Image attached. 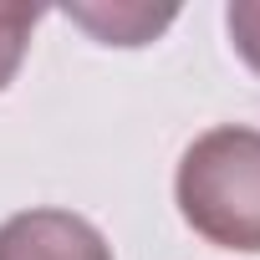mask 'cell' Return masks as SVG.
<instances>
[{"mask_svg": "<svg viewBox=\"0 0 260 260\" xmlns=\"http://www.w3.org/2000/svg\"><path fill=\"white\" fill-rule=\"evenodd\" d=\"M174 199L209 245L260 255V127L219 122L199 133L179 158Z\"/></svg>", "mask_w": 260, "mask_h": 260, "instance_id": "1", "label": "cell"}, {"mask_svg": "<svg viewBox=\"0 0 260 260\" xmlns=\"http://www.w3.org/2000/svg\"><path fill=\"white\" fill-rule=\"evenodd\" d=\"M0 260H112V245L72 209H21L0 224Z\"/></svg>", "mask_w": 260, "mask_h": 260, "instance_id": "2", "label": "cell"}, {"mask_svg": "<svg viewBox=\"0 0 260 260\" xmlns=\"http://www.w3.org/2000/svg\"><path fill=\"white\" fill-rule=\"evenodd\" d=\"M174 16H179L174 6H164V11H153V6H67V21L87 26L102 46H143Z\"/></svg>", "mask_w": 260, "mask_h": 260, "instance_id": "3", "label": "cell"}, {"mask_svg": "<svg viewBox=\"0 0 260 260\" xmlns=\"http://www.w3.org/2000/svg\"><path fill=\"white\" fill-rule=\"evenodd\" d=\"M36 21H41L36 6H11V0H0V92H6L11 77L21 72V61H26V51H31Z\"/></svg>", "mask_w": 260, "mask_h": 260, "instance_id": "4", "label": "cell"}, {"mask_svg": "<svg viewBox=\"0 0 260 260\" xmlns=\"http://www.w3.org/2000/svg\"><path fill=\"white\" fill-rule=\"evenodd\" d=\"M224 31H230L240 61H245L250 72H260V0H230Z\"/></svg>", "mask_w": 260, "mask_h": 260, "instance_id": "5", "label": "cell"}]
</instances>
